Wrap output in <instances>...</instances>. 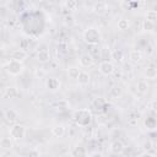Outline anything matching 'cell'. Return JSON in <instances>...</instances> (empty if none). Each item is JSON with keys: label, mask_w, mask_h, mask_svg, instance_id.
Segmentation results:
<instances>
[{"label": "cell", "mask_w": 157, "mask_h": 157, "mask_svg": "<svg viewBox=\"0 0 157 157\" xmlns=\"http://www.w3.org/2000/svg\"><path fill=\"white\" fill-rule=\"evenodd\" d=\"M74 121L76 123V125H78L80 128H86L91 124L92 121V113L88 108H81L74 112Z\"/></svg>", "instance_id": "1"}, {"label": "cell", "mask_w": 157, "mask_h": 157, "mask_svg": "<svg viewBox=\"0 0 157 157\" xmlns=\"http://www.w3.org/2000/svg\"><path fill=\"white\" fill-rule=\"evenodd\" d=\"M83 40L88 44V45H98L102 40V33L101 31L94 27V26H90L83 31Z\"/></svg>", "instance_id": "2"}, {"label": "cell", "mask_w": 157, "mask_h": 157, "mask_svg": "<svg viewBox=\"0 0 157 157\" xmlns=\"http://www.w3.org/2000/svg\"><path fill=\"white\" fill-rule=\"evenodd\" d=\"M5 70L10 76H20L25 71V65L22 61H18V60H15L11 58L5 64Z\"/></svg>", "instance_id": "3"}, {"label": "cell", "mask_w": 157, "mask_h": 157, "mask_svg": "<svg viewBox=\"0 0 157 157\" xmlns=\"http://www.w3.org/2000/svg\"><path fill=\"white\" fill-rule=\"evenodd\" d=\"M26 126L23 124H12L9 129V135L13 140H21L26 136Z\"/></svg>", "instance_id": "4"}, {"label": "cell", "mask_w": 157, "mask_h": 157, "mask_svg": "<svg viewBox=\"0 0 157 157\" xmlns=\"http://www.w3.org/2000/svg\"><path fill=\"white\" fill-rule=\"evenodd\" d=\"M98 70H99V72H101L102 75H104V76H110V75H113L114 71H115V65H114L112 61H109V60H103V61L99 64Z\"/></svg>", "instance_id": "5"}, {"label": "cell", "mask_w": 157, "mask_h": 157, "mask_svg": "<svg viewBox=\"0 0 157 157\" xmlns=\"http://www.w3.org/2000/svg\"><path fill=\"white\" fill-rule=\"evenodd\" d=\"M93 63H94V59H93V56H92L90 53L82 54V55L80 56V59H78V64H80V66H82V67H90V66L93 65Z\"/></svg>", "instance_id": "6"}, {"label": "cell", "mask_w": 157, "mask_h": 157, "mask_svg": "<svg viewBox=\"0 0 157 157\" xmlns=\"http://www.w3.org/2000/svg\"><path fill=\"white\" fill-rule=\"evenodd\" d=\"M70 156L71 157H88V151H87V148L85 146L77 145L71 150Z\"/></svg>", "instance_id": "7"}, {"label": "cell", "mask_w": 157, "mask_h": 157, "mask_svg": "<svg viewBox=\"0 0 157 157\" xmlns=\"http://www.w3.org/2000/svg\"><path fill=\"white\" fill-rule=\"evenodd\" d=\"M4 118L7 123H15L18 119V113L13 108H9L4 110Z\"/></svg>", "instance_id": "8"}, {"label": "cell", "mask_w": 157, "mask_h": 157, "mask_svg": "<svg viewBox=\"0 0 157 157\" xmlns=\"http://www.w3.org/2000/svg\"><path fill=\"white\" fill-rule=\"evenodd\" d=\"M110 152L112 153H114V155H120V153H123L124 152V150H125V146H124V144L120 141V140H115V141H113L112 144H110Z\"/></svg>", "instance_id": "9"}, {"label": "cell", "mask_w": 157, "mask_h": 157, "mask_svg": "<svg viewBox=\"0 0 157 157\" xmlns=\"http://www.w3.org/2000/svg\"><path fill=\"white\" fill-rule=\"evenodd\" d=\"M45 86L49 91H58L60 88V81L56 78V77H49L47 81H45Z\"/></svg>", "instance_id": "10"}, {"label": "cell", "mask_w": 157, "mask_h": 157, "mask_svg": "<svg viewBox=\"0 0 157 157\" xmlns=\"http://www.w3.org/2000/svg\"><path fill=\"white\" fill-rule=\"evenodd\" d=\"M37 60L39 63H47L50 60V54H49V50L47 48H42L38 50L37 53Z\"/></svg>", "instance_id": "11"}, {"label": "cell", "mask_w": 157, "mask_h": 157, "mask_svg": "<svg viewBox=\"0 0 157 157\" xmlns=\"http://www.w3.org/2000/svg\"><path fill=\"white\" fill-rule=\"evenodd\" d=\"M107 9H108V4H107L105 1H97V2L93 4V7H92L93 12H96V13H98V15L104 13Z\"/></svg>", "instance_id": "12"}, {"label": "cell", "mask_w": 157, "mask_h": 157, "mask_svg": "<svg viewBox=\"0 0 157 157\" xmlns=\"http://www.w3.org/2000/svg\"><path fill=\"white\" fill-rule=\"evenodd\" d=\"M27 56H28L27 52H26L25 49H22V48L16 49V50H13V53H12V59L18 60V61H22V63H23V60L27 59Z\"/></svg>", "instance_id": "13"}, {"label": "cell", "mask_w": 157, "mask_h": 157, "mask_svg": "<svg viewBox=\"0 0 157 157\" xmlns=\"http://www.w3.org/2000/svg\"><path fill=\"white\" fill-rule=\"evenodd\" d=\"M136 90H137L139 93L145 94V93L148 92V90H150V85H148L147 81H145V80H140V81L136 83Z\"/></svg>", "instance_id": "14"}, {"label": "cell", "mask_w": 157, "mask_h": 157, "mask_svg": "<svg viewBox=\"0 0 157 157\" xmlns=\"http://www.w3.org/2000/svg\"><path fill=\"white\" fill-rule=\"evenodd\" d=\"M77 81H78V85L86 86V85H88L90 81H91V75H90L87 71H81V74H80V76H78V78H77Z\"/></svg>", "instance_id": "15"}, {"label": "cell", "mask_w": 157, "mask_h": 157, "mask_svg": "<svg viewBox=\"0 0 157 157\" xmlns=\"http://www.w3.org/2000/svg\"><path fill=\"white\" fill-rule=\"evenodd\" d=\"M52 134L55 137H63L65 135V126L61 125V124H58V125L53 126L52 128Z\"/></svg>", "instance_id": "16"}, {"label": "cell", "mask_w": 157, "mask_h": 157, "mask_svg": "<svg viewBox=\"0 0 157 157\" xmlns=\"http://www.w3.org/2000/svg\"><path fill=\"white\" fill-rule=\"evenodd\" d=\"M129 59H130V61H132V63H139V61L142 59V53H141L139 49H132V50L129 53Z\"/></svg>", "instance_id": "17"}, {"label": "cell", "mask_w": 157, "mask_h": 157, "mask_svg": "<svg viewBox=\"0 0 157 157\" xmlns=\"http://www.w3.org/2000/svg\"><path fill=\"white\" fill-rule=\"evenodd\" d=\"M12 137H7V136H4L1 137L0 140V146L4 148V150H11L12 146H13V142H12Z\"/></svg>", "instance_id": "18"}, {"label": "cell", "mask_w": 157, "mask_h": 157, "mask_svg": "<svg viewBox=\"0 0 157 157\" xmlns=\"http://www.w3.org/2000/svg\"><path fill=\"white\" fill-rule=\"evenodd\" d=\"M80 74H81V70L77 66H70L67 69V76H69V78L77 80L78 76H80Z\"/></svg>", "instance_id": "19"}, {"label": "cell", "mask_w": 157, "mask_h": 157, "mask_svg": "<svg viewBox=\"0 0 157 157\" xmlns=\"http://www.w3.org/2000/svg\"><path fill=\"white\" fill-rule=\"evenodd\" d=\"M117 27H118L119 31H126L130 27V21L128 18H124V17L119 18L118 22H117Z\"/></svg>", "instance_id": "20"}, {"label": "cell", "mask_w": 157, "mask_h": 157, "mask_svg": "<svg viewBox=\"0 0 157 157\" xmlns=\"http://www.w3.org/2000/svg\"><path fill=\"white\" fill-rule=\"evenodd\" d=\"M17 94H18V91H17V88L16 87H6L5 88V91H4V96L5 97H7V98H15V97H17Z\"/></svg>", "instance_id": "21"}, {"label": "cell", "mask_w": 157, "mask_h": 157, "mask_svg": "<svg viewBox=\"0 0 157 157\" xmlns=\"http://www.w3.org/2000/svg\"><path fill=\"white\" fill-rule=\"evenodd\" d=\"M155 28H156V23H153V22H151L146 18L142 21V29L145 32H153Z\"/></svg>", "instance_id": "22"}, {"label": "cell", "mask_w": 157, "mask_h": 157, "mask_svg": "<svg viewBox=\"0 0 157 157\" xmlns=\"http://www.w3.org/2000/svg\"><path fill=\"white\" fill-rule=\"evenodd\" d=\"M145 18L148 20V21H151V22H153V23H156V22H157V11H155V10H148V11L146 12V15H145Z\"/></svg>", "instance_id": "23"}, {"label": "cell", "mask_w": 157, "mask_h": 157, "mask_svg": "<svg viewBox=\"0 0 157 157\" xmlns=\"http://www.w3.org/2000/svg\"><path fill=\"white\" fill-rule=\"evenodd\" d=\"M63 5L66 7V10H71V11H74V10H76V9H77L78 2H77V1H75V0H69V1H64V2H63Z\"/></svg>", "instance_id": "24"}, {"label": "cell", "mask_w": 157, "mask_h": 157, "mask_svg": "<svg viewBox=\"0 0 157 157\" xmlns=\"http://www.w3.org/2000/svg\"><path fill=\"white\" fill-rule=\"evenodd\" d=\"M145 75H146L147 78H156L157 77V69L150 66V67H147L145 70Z\"/></svg>", "instance_id": "25"}, {"label": "cell", "mask_w": 157, "mask_h": 157, "mask_svg": "<svg viewBox=\"0 0 157 157\" xmlns=\"http://www.w3.org/2000/svg\"><path fill=\"white\" fill-rule=\"evenodd\" d=\"M112 58L114 59V60H117V61H121L123 60V52L120 50V49H115V50H113L112 52Z\"/></svg>", "instance_id": "26"}, {"label": "cell", "mask_w": 157, "mask_h": 157, "mask_svg": "<svg viewBox=\"0 0 157 157\" xmlns=\"http://www.w3.org/2000/svg\"><path fill=\"white\" fill-rule=\"evenodd\" d=\"M109 94H110L113 98H118V97L121 94V90H120V87H118V86L112 87L110 91H109Z\"/></svg>", "instance_id": "27"}, {"label": "cell", "mask_w": 157, "mask_h": 157, "mask_svg": "<svg viewBox=\"0 0 157 157\" xmlns=\"http://www.w3.org/2000/svg\"><path fill=\"white\" fill-rule=\"evenodd\" d=\"M145 124H146V126H147L148 129H155L156 125H157V120H156L155 118H152V117H148V118L146 119Z\"/></svg>", "instance_id": "28"}, {"label": "cell", "mask_w": 157, "mask_h": 157, "mask_svg": "<svg viewBox=\"0 0 157 157\" xmlns=\"http://www.w3.org/2000/svg\"><path fill=\"white\" fill-rule=\"evenodd\" d=\"M104 104H105V101H104L102 97H98V98H96V99L93 101V105H94L97 109H102V108L104 107Z\"/></svg>", "instance_id": "29"}, {"label": "cell", "mask_w": 157, "mask_h": 157, "mask_svg": "<svg viewBox=\"0 0 157 157\" xmlns=\"http://www.w3.org/2000/svg\"><path fill=\"white\" fill-rule=\"evenodd\" d=\"M64 22H65V25H67L69 27H71V26L75 25V17L72 15H67V16L64 17Z\"/></svg>", "instance_id": "30"}, {"label": "cell", "mask_w": 157, "mask_h": 157, "mask_svg": "<svg viewBox=\"0 0 157 157\" xmlns=\"http://www.w3.org/2000/svg\"><path fill=\"white\" fill-rule=\"evenodd\" d=\"M26 157H40V152L38 150H36V148H32V150H29L27 152Z\"/></svg>", "instance_id": "31"}, {"label": "cell", "mask_w": 157, "mask_h": 157, "mask_svg": "<svg viewBox=\"0 0 157 157\" xmlns=\"http://www.w3.org/2000/svg\"><path fill=\"white\" fill-rule=\"evenodd\" d=\"M88 157H103V155H102L101 152H98V151H94V152L90 153V156H88Z\"/></svg>", "instance_id": "32"}, {"label": "cell", "mask_w": 157, "mask_h": 157, "mask_svg": "<svg viewBox=\"0 0 157 157\" xmlns=\"http://www.w3.org/2000/svg\"><path fill=\"white\" fill-rule=\"evenodd\" d=\"M139 157H155V156H153L151 152H146V151H145V152H142Z\"/></svg>", "instance_id": "33"}, {"label": "cell", "mask_w": 157, "mask_h": 157, "mask_svg": "<svg viewBox=\"0 0 157 157\" xmlns=\"http://www.w3.org/2000/svg\"><path fill=\"white\" fill-rule=\"evenodd\" d=\"M152 108H153L155 110H157V101H156V102H153V104H152Z\"/></svg>", "instance_id": "34"}, {"label": "cell", "mask_w": 157, "mask_h": 157, "mask_svg": "<svg viewBox=\"0 0 157 157\" xmlns=\"http://www.w3.org/2000/svg\"><path fill=\"white\" fill-rule=\"evenodd\" d=\"M2 157H7V156H6V155H5V153H4V155H2Z\"/></svg>", "instance_id": "35"}]
</instances>
